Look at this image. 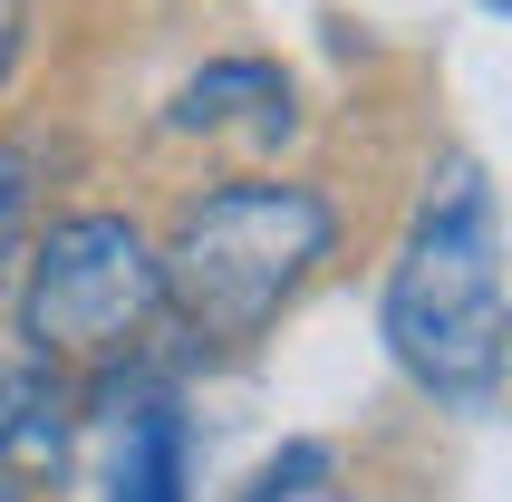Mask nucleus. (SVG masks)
Masks as SVG:
<instances>
[{"mask_svg":"<svg viewBox=\"0 0 512 502\" xmlns=\"http://www.w3.org/2000/svg\"><path fill=\"white\" fill-rule=\"evenodd\" d=\"M155 319H165L155 242L126 213H58L20 251V348H39L68 377L136 358Z\"/></svg>","mask_w":512,"mask_h":502,"instance_id":"3","label":"nucleus"},{"mask_svg":"<svg viewBox=\"0 0 512 502\" xmlns=\"http://www.w3.org/2000/svg\"><path fill=\"white\" fill-rule=\"evenodd\" d=\"M78 435V377L49 367L39 348H0V474L49 483Z\"/></svg>","mask_w":512,"mask_h":502,"instance_id":"4","label":"nucleus"},{"mask_svg":"<svg viewBox=\"0 0 512 502\" xmlns=\"http://www.w3.org/2000/svg\"><path fill=\"white\" fill-rule=\"evenodd\" d=\"M29 213H39V136H0V290L29 251Z\"/></svg>","mask_w":512,"mask_h":502,"instance_id":"7","label":"nucleus"},{"mask_svg":"<svg viewBox=\"0 0 512 502\" xmlns=\"http://www.w3.org/2000/svg\"><path fill=\"white\" fill-rule=\"evenodd\" d=\"M0 502H29V483H10V474H0Z\"/></svg>","mask_w":512,"mask_h":502,"instance_id":"10","label":"nucleus"},{"mask_svg":"<svg viewBox=\"0 0 512 502\" xmlns=\"http://www.w3.org/2000/svg\"><path fill=\"white\" fill-rule=\"evenodd\" d=\"M107 502H194V435L174 396H145L126 416V445L107 464Z\"/></svg>","mask_w":512,"mask_h":502,"instance_id":"6","label":"nucleus"},{"mask_svg":"<svg viewBox=\"0 0 512 502\" xmlns=\"http://www.w3.org/2000/svg\"><path fill=\"white\" fill-rule=\"evenodd\" d=\"M377 329H387V358L445 416L484 425L503 406V358H512V338H503V203H493L474 155H455L426 184L397 261H387Z\"/></svg>","mask_w":512,"mask_h":502,"instance_id":"1","label":"nucleus"},{"mask_svg":"<svg viewBox=\"0 0 512 502\" xmlns=\"http://www.w3.org/2000/svg\"><path fill=\"white\" fill-rule=\"evenodd\" d=\"M242 502H348V474H339V454H329V445H281L252 474Z\"/></svg>","mask_w":512,"mask_h":502,"instance_id":"8","label":"nucleus"},{"mask_svg":"<svg viewBox=\"0 0 512 502\" xmlns=\"http://www.w3.org/2000/svg\"><path fill=\"white\" fill-rule=\"evenodd\" d=\"M339 261V203L290 174H232L203 184L155 242L165 319L194 348H252L300 309L319 271Z\"/></svg>","mask_w":512,"mask_h":502,"instance_id":"2","label":"nucleus"},{"mask_svg":"<svg viewBox=\"0 0 512 502\" xmlns=\"http://www.w3.org/2000/svg\"><path fill=\"white\" fill-rule=\"evenodd\" d=\"M20 49H29V0H0V87L20 68Z\"/></svg>","mask_w":512,"mask_h":502,"instance_id":"9","label":"nucleus"},{"mask_svg":"<svg viewBox=\"0 0 512 502\" xmlns=\"http://www.w3.org/2000/svg\"><path fill=\"white\" fill-rule=\"evenodd\" d=\"M174 136H290V116H300V97H290V68H271V58H213L203 78L174 87Z\"/></svg>","mask_w":512,"mask_h":502,"instance_id":"5","label":"nucleus"},{"mask_svg":"<svg viewBox=\"0 0 512 502\" xmlns=\"http://www.w3.org/2000/svg\"><path fill=\"white\" fill-rule=\"evenodd\" d=\"M474 10H493V20H503V10H512V0H474Z\"/></svg>","mask_w":512,"mask_h":502,"instance_id":"11","label":"nucleus"}]
</instances>
